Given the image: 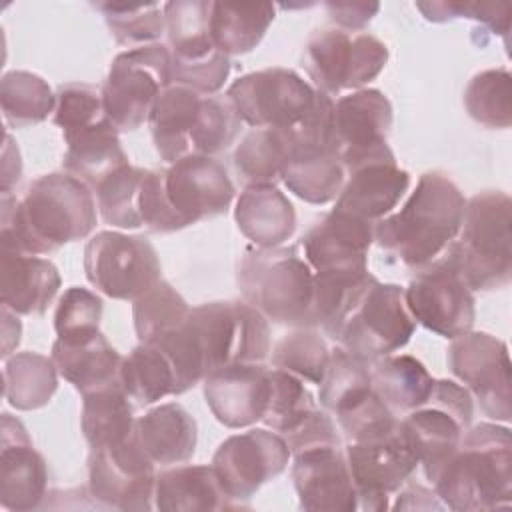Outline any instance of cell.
Wrapping results in <instances>:
<instances>
[{
    "instance_id": "obj_1",
    "label": "cell",
    "mask_w": 512,
    "mask_h": 512,
    "mask_svg": "<svg viewBox=\"0 0 512 512\" xmlns=\"http://www.w3.org/2000/svg\"><path fill=\"white\" fill-rule=\"evenodd\" d=\"M94 226L92 188L66 172L36 178L22 198L2 194L0 248L4 252L48 254L86 238Z\"/></svg>"
},
{
    "instance_id": "obj_2",
    "label": "cell",
    "mask_w": 512,
    "mask_h": 512,
    "mask_svg": "<svg viewBox=\"0 0 512 512\" xmlns=\"http://www.w3.org/2000/svg\"><path fill=\"white\" fill-rule=\"evenodd\" d=\"M464 208V194L444 172H424L402 208L374 224V240L418 272L448 252L460 232Z\"/></svg>"
},
{
    "instance_id": "obj_3",
    "label": "cell",
    "mask_w": 512,
    "mask_h": 512,
    "mask_svg": "<svg viewBox=\"0 0 512 512\" xmlns=\"http://www.w3.org/2000/svg\"><path fill=\"white\" fill-rule=\"evenodd\" d=\"M436 496L456 512L508 508L512 502V434L482 422L468 428L458 448L430 478Z\"/></svg>"
},
{
    "instance_id": "obj_4",
    "label": "cell",
    "mask_w": 512,
    "mask_h": 512,
    "mask_svg": "<svg viewBox=\"0 0 512 512\" xmlns=\"http://www.w3.org/2000/svg\"><path fill=\"white\" fill-rule=\"evenodd\" d=\"M148 124L154 148L168 164L188 156H216L234 144L242 128L226 96H204L180 84H170L158 96Z\"/></svg>"
},
{
    "instance_id": "obj_5",
    "label": "cell",
    "mask_w": 512,
    "mask_h": 512,
    "mask_svg": "<svg viewBox=\"0 0 512 512\" xmlns=\"http://www.w3.org/2000/svg\"><path fill=\"white\" fill-rule=\"evenodd\" d=\"M236 280L244 302L266 320L314 328V270L298 248H248Z\"/></svg>"
},
{
    "instance_id": "obj_6",
    "label": "cell",
    "mask_w": 512,
    "mask_h": 512,
    "mask_svg": "<svg viewBox=\"0 0 512 512\" xmlns=\"http://www.w3.org/2000/svg\"><path fill=\"white\" fill-rule=\"evenodd\" d=\"M512 200L484 190L466 200L460 232L448 258L470 290H498L512 278Z\"/></svg>"
},
{
    "instance_id": "obj_7",
    "label": "cell",
    "mask_w": 512,
    "mask_h": 512,
    "mask_svg": "<svg viewBox=\"0 0 512 512\" xmlns=\"http://www.w3.org/2000/svg\"><path fill=\"white\" fill-rule=\"evenodd\" d=\"M188 332L204 378L234 364H262L270 352L268 320L238 300L192 308Z\"/></svg>"
},
{
    "instance_id": "obj_8",
    "label": "cell",
    "mask_w": 512,
    "mask_h": 512,
    "mask_svg": "<svg viewBox=\"0 0 512 512\" xmlns=\"http://www.w3.org/2000/svg\"><path fill=\"white\" fill-rule=\"evenodd\" d=\"M208 0H174L164 4L172 84L214 96L230 74V58L210 36Z\"/></svg>"
},
{
    "instance_id": "obj_9",
    "label": "cell",
    "mask_w": 512,
    "mask_h": 512,
    "mask_svg": "<svg viewBox=\"0 0 512 512\" xmlns=\"http://www.w3.org/2000/svg\"><path fill=\"white\" fill-rule=\"evenodd\" d=\"M414 328L416 322L406 308L404 288L384 284L374 276L330 338L350 354L372 362L404 348Z\"/></svg>"
},
{
    "instance_id": "obj_10",
    "label": "cell",
    "mask_w": 512,
    "mask_h": 512,
    "mask_svg": "<svg viewBox=\"0 0 512 512\" xmlns=\"http://www.w3.org/2000/svg\"><path fill=\"white\" fill-rule=\"evenodd\" d=\"M172 84L170 50L162 42L120 52L102 84L106 114L118 132L148 122L158 96Z\"/></svg>"
},
{
    "instance_id": "obj_11",
    "label": "cell",
    "mask_w": 512,
    "mask_h": 512,
    "mask_svg": "<svg viewBox=\"0 0 512 512\" xmlns=\"http://www.w3.org/2000/svg\"><path fill=\"white\" fill-rule=\"evenodd\" d=\"M388 62L386 44L368 34H350L340 28L316 30L308 38L302 66L316 90L334 96L342 90H360L372 82Z\"/></svg>"
},
{
    "instance_id": "obj_12",
    "label": "cell",
    "mask_w": 512,
    "mask_h": 512,
    "mask_svg": "<svg viewBox=\"0 0 512 512\" xmlns=\"http://www.w3.org/2000/svg\"><path fill=\"white\" fill-rule=\"evenodd\" d=\"M472 416V394L452 380H436L428 400L398 420L428 480L458 448Z\"/></svg>"
},
{
    "instance_id": "obj_13",
    "label": "cell",
    "mask_w": 512,
    "mask_h": 512,
    "mask_svg": "<svg viewBox=\"0 0 512 512\" xmlns=\"http://www.w3.org/2000/svg\"><path fill=\"white\" fill-rule=\"evenodd\" d=\"M88 282L114 300H138L162 280L156 248L144 236L116 230L94 234L84 248Z\"/></svg>"
},
{
    "instance_id": "obj_14",
    "label": "cell",
    "mask_w": 512,
    "mask_h": 512,
    "mask_svg": "<svg viewBox=\"0 0 512 512\" xmlns=\"http://www.w3.org/2000/svg\"><path fill=\"white\" fill-rule=\"evenodd\" d=\"M226 98L244 124L290 130L312 112L318 90L290 68H266L234 80Z\"/></svg>"
},
{
    "instance_id": "obj_15",
    "label": "cell",
    "mask_w": 512,
    "mask_h": 512,
    "mask_svg": "<svg viewBox=\"0 0 512 512\" xmlns=\"http://www.w3.org/2000/svg\"><path fill=\"white\" fill-rule=\"evenodd\" d=\"M160 192L168 232L226 214L236 194L228 170L214 156H188L160 168Z\"/></svg>"
},
{
    "instance_id": "obj_16",
    "label": "cell",
    "mask_w": 512,
    "mask_h": 512,
    "mask_svg": "<svg viewBox=\"0 0 512 512\" xmlns=\"http://www.w3.org/2000/svg\"><path fill=\"white\" fill-rule=\"evenodd\" d=\"M404 300L416 324L442 338H458L472 330L476 300L448 254L416 272L404 288Z\"/></svg>"
},
{
    "instance_id": "obj_17",
    "label": "cell",
    "mask_w": 512,
    "mask_h": 512,
    "mask_svg": "<svg viewBox=\"0 0 512 512\" xmlns=\"http://www.w3.org/2000/svg\"><path fill=\"white\" fill-rule=\"evenodd\" d=\"M292 452L286 440L264 428L228 436L212 456V468L236 508L248 502L268 480L282 474Z\"/></svg>"
},
{
    "instance_id": "obj_18",
    "label": "cell",
    "mask_w": 512,
    "mask_h": 512,
    "mask_svg": "<svg viewBox=\"0 0 512 512\" xmlns=\"http://www.w3.org/2000/svg\"><path fill=\"white\" fill-rule=\"evenodd\" d=\"M154 462L132 438L92 448L88 456V490L90 496L116 510L144 512L154 508L156 470Z\"/></svg>"
},
{
    "instance_id": "obj_19",
    "label": "cell",
    "mask_w": 512,
    "mask_h": 512,
    "mask_svg": "<svg viewBox=\"0 0 512 512\" xmlns=\"http://www.w3.org/2000/svg\"><path fill=\"white\" fill-rule=\"evenodd\" d=\"M448 366L476 396L482 412L496 422H510V356L506 342L488 332H466L452 340Z\"/></svg>"
},
{
    "instance_id": "obj_20",
    "label": "cell",
    "mask_w": 512,
    "mask_h": 512,
    "mask_svg": "<svg viewBox=\"0 0 512 512\" xmlns=\"http://www.w3.org/2000/svg\"><path fill=\"white\" fill-rule=\"evenodd\" d=\"M344 456L358 494V508L370 512L386 510L388 498L400 492L420 466L400 424L388 436L348 442Z\"/></svg>"
},
{
    "instance_id": "obj_21",
    "label": "cell",
    "mask_w": 512,
    "mask_h": 512,
    "mask_svg": "<svg viewBox=\"0 0 512 512\" xmlns=\"http://www.w3.org/2000/svg\"><path fill=\"white\" fill-rule=\"evenodd\" d=\"M392 104L376 88H360L334 102L332 150L348 170L388 148Z\"/></svg>"
},
{
    "instance_id": "obj_22",
    "label": "cell",
    "mask_w": 512,
    "mask_h": 512,
    "mask_svg": "<svg viewBox=\"0 0 512 512\" xmlns=\"http://www.w3.org/2000/svg\"><path fill=\"white\" fill-rule=\"evenodd\" d=\"M292 456V482L300 508L308 512L358 510V494L342 446H312Z\"/></svg>"
},
{
    "instance_id": "obj_23",
    "label": "cell",
    "mask_w": 512,
    "mask_h": 512,
    "mask_svg": "<svg viewBox=\"0 0 512 512\" xmlns=\"http://www.w3.org/2000/svg\"><path fill=\"white\" fill-rule=\"evenodd\" d=\"M410 186V174L388 148L346 170L334 210L376 224L388 216Z\"/></svg>"
},
{
    "instance_id": "obj_24",
    "label": "cell",
    "mask_w": 512,
    "mask_h": 512,
    "mask_svg": "<svg viewBox=\"0 0 512 512\" xmlns=\"http://www.w3.org/2000/svg\"><path fill=\"white\" fill-rule=\"evenodd\" d=\"M0 430V504L12 512L34 510L46 496V462L20 420L2 414Z\"/></svg>"
},
{
    "instance_id": "obj_25",
    "label": "cell",
    "mask_w": 512,
    "mask_h": 512,
    "mask_svg": "<svg viewBox=\"0 0 512 512\" xmlns=\"http://www.w3.org/2000/svg\"><path fill=\"white\" fill-rule=\"evenodd\" d=\"M374 224L332 208L302 238L304 258L314 272H366Z\"/></svg>"
},
{
    "instance_id": "obj_26",
    "label": "cell",
    "mask_w": 512,
    "mask_h": 512,
    "mask_svg": "<svg viewBox=\"0 0 512 512\" xmlns=\"http://www.w3.org/2000/svg\"><path fill=\"white\" fill-rule=\"evenodd\" d=\"M204 398L214 418L226 428H246L262 422L270 398V368L234 364L208 374Z\"/></svg>"
},
{
    "instance_id": "obj_27",
    "label": "cell",
    "mask_w": 512,
    "mask_h": 512,
    "mask_svg": "<svg viewBox=\"0 0 512 512\" xmlns=\"http://www.w3.org/2000/svg\"><path fill=\"white\" fill-rule=\"evenodd\" d=\"M58 268L40 256L0 250L2 306L16 314H44L60 288Z\"/></svg>"
},
{
    "instance_id": "obj_28",
    "label": "cell",
    "mask_w": 512,
    "mask_h": 512,
    "mask_svg": "<svg viewBox=\"0 0 512 512\" xmlns=\"http://www.w3.org/2000/svg\"><path fill=\"white\" fill-rule=\"evenodd\" d=\"M66 154L64 172L96 190L110 174L128 166V156L120 144L118 130L110 118L62 134Z\"/></svg>"
},
{
    "instance_id": "obj_29",
    "label": "cell",
    "mask_w": 512,
    "mask_h": 512,
    "mask_svg": "<svg viewBox=\"0 0 512 512\" xmlns=\"http://www.w3.org/2000/svg\"><path fill=\"white\" fill-rule=\"evenodd\" d=\"M134 438L154 464H184L196 452L198 426L184 406L168 402L136 420Z\"/></svg>"
},
{
    "instance_id": "obj_30",
    "label": "cell",
    "mask_w": 512,
    "mask_h": 512,
    "mask_svg": "<svg viewBox=\"0 0 512 512\" xmlns=\"http://www.w3.org/2000/svg\"><path fill=\"white\" fill-rule=\"evenodd\" d=\"M234 220L256 248H278L296 230V210L276 186H246L236 200Z\"/></svg>"
},
{
    "instance_id": "obj_31",
    "label": "cell",
    "mask_w": 512,
    "mask_h": 512,
    "mask_svg": "<svg viewBox=\"0 0 512 512\" xmlns=\"http://www.w3.org/2000/svg\"><path fill=\"white\" fill-rule=\"evenodd\" d=\"M154 508L162 512H210L236 508L210 466L184 464L156 474Z\"/></svg>"
},
{
    "instance_id": "obj_32",
    "label": "cell",
    "mask_w": 512,
    "mask_h": 512,
    "mask_svg": "<svg viewBox=\"0 0 512 512\" xmlns=\"http://www.w3.org/2000/svg\"><path fill=\"white\" fill-rule=\"evenodd\" d=\"M344 180L346 168L332 148L300 146L288 142V158L282 170V182L294 196L308 204L320 206L338 198Z\"/></svg>"
},
{
    "instance_id": "obj_33",
    "label": "cell",
    "mask_w": 512,
    "mask_h": 512,
    "mask_svg": "<svg viewBox=\"0 0 512 512\" xmlns=\"http://www.w3.org/2000/svg\"><path fill=\"white\" fill-rule=\"evenodd\" d=\"M50 358L54 360L58 374L80 394L118 382L122 364V356L102 332L80 342H62L56 338Z\"/></svg>"
},
{
    "instance_id": "obj_34",
    "label": "cell",
    "mask_w": 512,
    "mask_h": 512,
    "mask_svg": "<svg viewBox=\"0 0 512 512\" xmlns=\"http://www.w3.org/2000/svg\"><path fill=\"white\" fill-rule=\"evenodd\" d=\"M276 16L270 2H212L210 36L214 46L230 56L256 48Z\"/></svg>"
},
{
    "instance_id": "obj_35",
    "label": "cell",
    "mask_w": 512,
    "mask_h": 512,
    "mask_svg": "<svg viewBox=\"0 0 512 512\" xmlns=\"http://www.w3.org/2000/svg\"><path fill=\"white\" fill-rule=\"evenodd\" d=\"M370 376L374 392L394 414H406L424 404L436 382L426 366L408 354L372 360Z\"/></svg>"
},
{
    "instance_id": "obj_36",
    "label": "cell",
    "mask_w": 512,
    "mask_h": 512,
    "mask_svg": "<svg viewBox=\"0 0 512 512\" xmlns=\"http://www.w3.org/2000/svg\"><path fill=\"white\" fill-rule=\"evenodd\" d=\"M80 424L90 448H106L132 438L134 406L120 382L82 394Z\"/></svg>"
},
{
    "instance_id": "obj_37",
    "label": "cell",
    "mask_w": 512,
    "mask_h": 512,
    "mask_svg": "<svg viewBox=\"0 0 512 512\" xmlns=\"http://www.w3.org/2000/svg\"><path fill=\"white\" fill-rule=\"evenodd\" d=\"M118 382L138 406L176 394V370L170 358L154 344L140 342L122 358Z\"/></svg>"
},
{
    "instance_id": "obj_38",
    "label": "cell",
    "mask_w": 512,
    "mask_h": 512,
    "mask_svg": "<svg viewBox=\"0 0 512 512\" xmlns=\"http://www.w3.org/2000/svg\"><path fill=\"white\" fill-rule=\"evenodd\" d=\"M58 388L54 360L36 352H18L4 360V398L16 410L46 406Z\"/></svg>"
},
{
    "instance_id": "obj_39",
    "label": "cell",
    "mask_w": 512,
    "mask_h": 512,
    "mask_svg": "<svg viewBox=\"0 0 512 512\" xmlns=\"http://www.w3.org/2000/svg\"><path fill=\"white\" fill-rule=\"evenodd\" d=\"M288 158V140L282 130L254 128L232 154V162L246 186H276Z\"/></svg>"
},
{
    "instance_id": "obj_40",
    "label": "cell",
    "mask_w": 512,
    "mask_h": 512,
    "mask_svg": "<svg viewBox=\"0 0 512 512\" xmlns=\"http://www.w3.org/2000/svg\"><path fill=\"white\" fill-rule=\"evenodd\" d=\"M0 104L4 120L10 126L26 128L46 120L54 112L56 96L42 76L12 70L0 80Z\"/></svg>"
},
{
    "instance_id": "obj_41",
    "label": "cell",
    "mask_w": 512,
    "mask_h": 512,
    "mask_svg": "<svg viewBox=\"0 0 512 512\" xmlns=\"http://www.w3.org/2000/svg\"><path fill=\"white\" fill-rule=\"evenodd\" d=\"M372 390L374 388L368 360L350 354L342 346L330 350V360L318 394L320 406L326 412H332L336 416L354 402L362 400Z\"/></svg>"
},
{
    "instance_id": "obj_42",
    "label": "cell",
    "mask_w": 512,
    "mask_h": 512,
    "mask_svg": "<svg viewBox=\"0 0 512 512\" xmlns=\"http://www.w3.org/2000/svg\"><path fill=\"white\" fill-rule=\"evenodd\" d=\"M190 306L186 300L164 280H160L152 290L134 300L132 318L136 336L144 344H154L172 330L180 328L188 316Z\"/></svg>"
},
{
    "instance_id": "obj_43",
    "label": "cell",
    "mask_w": 512,
    "mask_h": 512,
    "mask_svg": "<svg viewBox=\"0 0 512 512\" xmlns=\"http://www.w3.org/2000/svg\"><path fill=\"white\" fill-rule=\"evenodd\" d=\"M464 106L472 120L486 128L512 124V76L506 68H492L472 76L464 90Z\"/></svg>"
},
{
    "instance_id": "obj_44",
    "label": "cell",
    "mask_w": 512,
    "mask_h": 512,
    "mask_svg": "<svg viewBox=\"0 0 512 512\" xmlns=\"http://www.w3.org/2000/svg\"><path fill=\"white\" fill-rule=\"evenodd\" d=\"M96 10L104 14L106 26L114 40L128 48L156 44L166 34L164 4H124V2H96Z\"/></svg>"
},
{
    "instance_id": "obj_45",
    "label": "cell",
    "mask_w": 512,
    "mask_h": 512,
    "mask_svg": "<svg viewBox=\"0 0 512 512\" xmlns=\"http://www.w3.org/2000/svg\"><path fill=\"white\" fill-rule=\"evenodd\" d=\"M318 410L314 394L298 376L270 368V398L262 422L280 436L290 434Z\"/></svg>"
},
{
    "instance_id": "obj_46",
    "label": "cell",
    "mask_w": 512,
    "mask_h": 512,
    "mask_svg": "<svg viewBox=\"0 0 512 512\" xmlns=\"http://www.w3.org/2000/svg\"><path fill=\"white\" fill-rule=\"evenodd\" d=\"M330 360L326 340L314 328H294L272 350V366L286 370L306 384L320 386Z\"/></svg>"
},
{
    "instance_id": "obj_47",
    "label": "cell",
    "mask_w": 512,
    "mask_h": 512,
    "mask_svg": "<svg viewBox=\"0 0 512 512\" xmlns=\"http://www.w3.org/2000/svg\"><path fill=\"white\" fill-rule=\"evenodd\" d=\"M144 168L124 166L110 174L94 192L100 216L106 224L116 228H140V194Z\"/></svg>"
},
{
    "instance_id": "obj_48",
    "label": "cell",
    "mask_w": 512,
    "mask_h": 512,
    "mask_svg": "<svg viewBox=\"0 0 512 512\" xmlns=\"http://www.w3.org/2000/svg\"><path fill=\"white\" fill-rule=\"evenodd\" d=\"M104 304L102 298L94 292L72 286L68 288L56 306L54 312V330L62 342H80L92 338L100 332Z\"/></svg>"
},
{
    "instance_id": "obj_49",
    "label": "cell",
    "mask_w": 512,
    "mask_h": 512,
    "mask_svg": "<svg viewBox=\"0 0 512 512\" xmlns=\"http://www.w3.org/2000/svg\"><path fill=\"white\" fill-rule=\"evenodd\" d=\"M54 96L56 104L52 120L62 130V134L108 118L102 100V88L84 82H68L60 84Z\"/></svg>"
},
{
    "instance_id": "obj_50",
    "label": "cell",
    "mask_w": 512,
    "mask_h": 512,
    "mask_svg": "<svg viewBox=\"0 0 512 512\" xmlns=\"http://www.w3.org/2000/svg\"><path fill=\"white\" fill-rule=\"evenodd\" d=\"M336 422L348 442L382 438L398 428L396 414L374 390L346 410L338 412Z\"/></svg>"
},
{
    "instance_id": "obj_51",
    "label": "cell",
    "mask_w": 512,
    "mask_h": 512,
    "mask_svg": "<svg viewBox=\"0 0 512 512\" xmlns=\"http://www.w3.org/2000/svg\"><path fill=\"white\" fill-rule=\"evenodd\" d=\"M326 10L330 20L340 30H362L380 10L378 2H328Z\"/></svg>"
},
{
    "instance_id": "obj_52",
    "label": "cell",
    "mask_w": 512,
    "mask_h": 512,
    "mask_svg": "<svg viewBox=\"0 0 512 512\" xmlns=\"http://www.w3.org/2000/svg\"><path fill=\"white\" fill-rule=\"evenodd\" d=\"M510 4H494V2H464L462 16L478 20L484 28L494 34L508 36L510 30Z\"/></svg>"
},
{
    "instance_id": "obj_53",
    "label": "cell",
    "mask_w": 512,
    "mask_h": 512,
    "mask_svg": "<svg viewBox=\"0 0 512 512\" xmlns=\"http://www.w3.org/2000/svg\"><path fill=\"white\" fill-rule=\"evenodd\" d=\"M10 134H4V160H2V194H10L12 186L18 184L20 174H22V162H20V152L10 158Z\"/></svg>"
},
{
    "instance_id": "obj_54",
    "label": "cell",
    "mask_w": 512,
    "mask_h": 512,
    "mask_svg": "<svg viewBox=\"0 0 512 512\" xmlns=\"http://www.w3.org/2000/svg\"><path fill=\"white\" fill-rule=\"evenodd\" d=\"M12 316H14V312H12L10 308L2 306V336H4V338H2V358H4V360L10 356L12 348L18 346L20 334H22L20 322H16V326L10 330V326H12Z\"/></svg>"
}]
</instances>
